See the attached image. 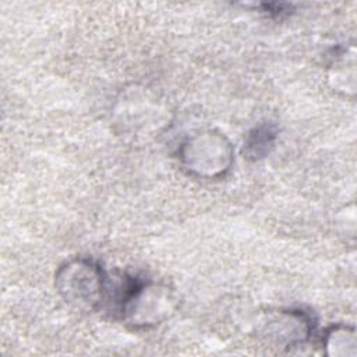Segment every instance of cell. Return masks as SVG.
Returning <instances> with one entry per match:
<instances>
[{"mask_svg": "<svg viewBox=\"0 0 357 357\" xmlns=\"http://www.w3.org/2000/svg\"><path fill=\"white\" fill-rule=\"evenodd\" d=\"M184 167L199 177L225 176L233 163V148L229 139L216 131H202L185 139L180 148Z\"/></svg>", "mask_w": 357, "mask_h": 357, "instance_id": "7a4b0ae2", "label": "cell"}, {"mask_svg": "<svg viewBox=\"0 0 357 357\" xmlns=\"http://www.w3.org/2000/svg\"><path fill=\"white\" fill-rule=\"evenodd\" d=\"M311 331V318L303 311L286 312L279 318V321H275L268 326V335L279 343L284 342L287 346L303 343L310 336Z\"/></svg>", "mask_w": 357, "mask_h": 357, "instance_id": "277c9868", "label": "cell"}, {"mask_svg": "<svg viewBox=\"0 0 357 357\" xmlns=\"http://www.w3.org/2000/svg\"><path fill=\"white\" fill-rule=\"evenodd\" d=\"M56 287L67 303L92 310L106 298L107 278L98 264L74 259L57 271Z\"/></svg>", "mask_w": 357, "mask_h": 357, "instance_id": "6da1fadb", "label": "cell"}, {"mask_svg": "<svg viewBox=\"0 0 357 357\" xmlns=\"http://www.w3.org/2000/svg\"><path fill=\"white\" fill-rule=\"evenodd\" d=\"M170 296L166 289L138 282L121 308V317L130 324L146 326L160 322L170 311Z\"/></svg>", "mask_w": 357, "mask_h": 357, "instance_id": "3957f363", "label": "cell"}, {"mask_svg": "<svg viewBox=\"0 0 357 357\" xmlns=\"http://www.w3.org/2000/svg\"><path fill=\"white\" fill-rule=\"evenodd\" d=\"M325 347L331 356H354L356 337L353 329L344 326L332 328L325 336Z\"/></svg>", "mask_w": 357, "mask_h": 357, "instance_id": "8992f818", "label": "cell"}, {"mask_svg": "<svg viewBox=\"0 0 357 357\" xmlns=\"http://www.w3.org/2000/svg\"><path fill=\"white\" fill-rule=\"evenodd\" d=\"M276 137V130L271 124H262L259 127H255L245 139L244 153L247 155V158L254 160L265 158L275 146Z\"/></svg>", "mask_w": 357, "mask_h": 357, "instance_id": "5b68a950", "label": "cell"}]
</instances>
